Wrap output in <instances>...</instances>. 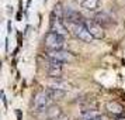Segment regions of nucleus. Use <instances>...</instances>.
Listing matches in <instances>:
<instances>
[{
    "mask_svg": "<svg viewBox=\"0 0 125 120\" xmlns=\"http://www.w3.org/2000/svg\"><path fill=\"white\" fill-rule=\"evenodd\" d=\"M66 26V28L70 34H73L76 38H79V40L84 41V42H91V41L94 40L91 34L89 33V30L86 28L84 24H69V23H65Z\"/></svg>",
    "mask_w": 125,
    "mask_h": 120,
    "instance_id": "f257e3e1",
    "label": "nucleus"
},
{
    "mask_svg": "<svg viewBox=\"0 0 125 120\" xmlns=\"http://www.w3.org/2000/svg\"><path fill=\"white\" fill-rule=\"evenodd\" d=\"M52 103H53V100L48 95L46 89L41 91L34 96V110L35 112H46L49 107H52Z\"/></svg>",
    "mask_w": 125,
    "mask_h": 120,
    "instance_id": "f03ea898",
    "label": "nucleus"
},
{
    "mask_svg": "<svg viewBox=\"0 0 125 120\" xmlns=\"http://www.w3.org/2000/svg\"><path fill=\"white\" fill-rule=\"evenodd\" d=\"M44 44L48 48V51H59V50H63V47H65V37L49 31L45 34Z\"/></svg>",
    "mask_w": 125,
    "mask_h": 120,
    "instance_id": "7ed1b4c3",
    "label": "nucleus"
},
{
    "mask_svg": "<svg viewBox=\"0 0 125 120\" xmlns=\"http://www.w3.org/2000/svg\"><path fill=\"white\" fill-rule=\"evenodd\" d=\"M49 31L51 33H55L58 35H62V37H66L69 34L68 28H66V26L63 23V20L58 17H51V23H49Z\"/></svg>",
    "mask_w": 125,
    "mask_h": 120,
    "instance_id": "20e7f679",
    "label": "nucleus"
},
{
    "mask_svg": "<svg viewBox=\"0 0 125 120\" xmlns=\"http://www.w3.org/2000/svg\"><path fill=\"white\" fill-rule=\"evenodd\" d=\"M46 58L49 61H56V62H69L73 59V55L68 51H63V50H59V51H46Z\"/></svg>",
    "mask_w": 125,
    "mask_h": 120,
    "instance_id": "39448f33",
    "label": "nucleus"
},
{
    "mask_svg": "<svg viewBox=\"0 0 125 120\" xmlns=\"http://www.w3.org/2000/svg\"><path fill=\"white\" fill-rule=\"evenodd\" d=\"M86 20H83L82 14L73 9H65L63 12V23L69 24H84Z\"/></svg>",
    "mask_w": 125,
    "mask_h": 120,
    "instance_id": "423d86ee",
    "label": "nucleus"
},
{
    "mask_svg": "<svg viewBox=\"0 0 125 120\" xmlns=\"http://www.w3.org/2000/svg\"><path fill=\"white\" fill-rule=\"evenodd\" d=\"M84 26H86V28L89 30V33L91 34V37H93V38H96V40H101L103 37H104L103 27L100 26V24H97L96 21L86 20V21H84Z\"/></svg>",
    "mask_w": 125,
    "mask_h": 120,
    "instance_id": "0eeeda50",
    "label": "nucleus"
},
{
    "mask_svg": "<svg viewBox=\"0 0 125 120\" xmlns=\"http://www.w3.org/2000/svg\"><path fill=\"white\" fill-rule=\"evenodd\" d=\"M62 62H56V61H49L46 65V74L51 78H61L62 76Z\"/></svg>",
    "mask_w": 125,
    "mask_h": 120,
    "instance_id": "6e6552de",
    "label": "nucleus"
},
{
    "mask_svg": "<svg viewBox=\"0 0 125 120\" xmlns=\"http://www.w3.org/2000/svg\"><path fill=\"white\" fill-rule=\"evenodd\" d=\"M46 92H48V95L51 96V99L53 100V102H55V100H61V99H63L65 95H66V92L63 91V89H59V88H48Z\"/></svg>",
    "mask_w": 125,
    "mask_h": 120,
    "instance_id": "1a4fd4ad",
    "label": "nucleus"
},
{
    "mask_svg": "<svg viewBox=\"0 0 125 120\" xmlns=\"http://www.w3.org/2000/svg\"><path fill=\"white\" fill-rule=\"evenodd\" d=\"M79 1L80 6L86 10H89V12H94L100 4V0H79Z\"/></svg>",
    "mask_w": 125,
    "mask_h": 120,
    "instance_id": "9d476101",
    "label": "nucleus"
},
{
    "mask_svg": "<svg viewBox=\"0 0 125 120\" xmlns=\"http://www.w3.org/2000/svg\"><path fill=\"white\" fill-rule=\"evenodd\" d=\"M82 120H107V119H105L101 113L96 112V110H89V112H86V113L83 114Z\"/></svg>",
    "mask_w": 125,
    "mask_h": 120,
    "instance_id": "9b49d317",
    "label": "nucleus"
},
{
    "mask_svg": "<svg viewBox=\"0 0 125 120\" xmlns=\"http://www.w3.org/2000/svg\"><path fill=\"white\" fill-rule=\"evenodd\" d=\"M107 110L111 114H121L124 112V107L117 102H108L107 103Z\"/></svg>",
    "mask_w": 125,
    "mask_h": 120,
    "instance_id": "f8f14e48",
    "label": "nucleus"
},
{
    "mask_svg": "<svg viewBox=\"0 0 125 120\" xmlns=\"http://www.w3.org/2000/svg\"><path fill=\"white\" fill-rule=\"evenodd\" d=\"M94 20H96L97 24H100V26H104V24H110L111 23V17L108 16V14H105V13H97L96 17H94Z\"/></svg>",
    "mask_w": 125,
    "mask_h": 120,
    "instance_id": "ddd939ff",
    "label": "nucleus"
},
{
    "mask_svg": "<svg viewBox=\"0 0 125 120\" xmlns=\"http://www.w3.org/2000/svg\"><path fill=\"white\" fill-rule=\"evenodd\" d=\"M51 120H69V117L62 113V114H59V116H56V117H53V119H51Z\"/></svg>",
    "mask_w": 125,
    "mask_h": 120,
    "instance_id": "4468645a",
    "label": "nucleus"
},
{
    "mask_svg": "<svg viewBox=\"0 0 125 120\" xmlns=\"http://www.w3.org/2000/svg\"><path fill=\"white\" fill-rule=\"evenodd\" d=\"M118 120H125V117H119V119Z\"/></svg>",
    "mask_w": 125,
    "mask_h": 120,
    "instance_id": "2eb2a0df",
    "label": "nucleus"
}]
</instances>
